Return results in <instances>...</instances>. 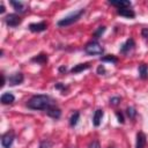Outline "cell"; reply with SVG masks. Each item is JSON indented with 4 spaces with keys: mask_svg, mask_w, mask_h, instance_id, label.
I'll list each match as a JSON object with an SVG mask.
<instances>
[{
    "mask_svg": "<svg viewBox=\"0 0 148 148\" xmlns=\"http://www.w3.org/2000/svg\"><path fill=\"white\" fill-rule=\"evenodd\" d=\"M53 103L52 98L49 95H44V94H38V95H34L31 96L28 101H27V108L30 110H46L51 104Z\"/></svg>",
    "mask_w": 148,
    "mask_h": 148,
    "instance_id": "6da1fadb",
    "label": "cell"
},
{
    "mask_svg": "<svg viewBox=\"0 0 148 148\" xmlns=\"http://www.w3.org/2000/svg\"><path fill=\"white\" fill-rule=\"evenodd\" d=\"M84 13H86V9H84V8H80V9H77V10H74V12L69 13L68 15H66L65 17L60 18V20L57 22V25H58L59 28L69 27V25L74 24L75 22H77V21L82 17V15H83Z\"/></svg>",
    "mask_w": 148,
    "mask_h": 148,
    "instance_id": "7a4b0ae2",
    "label": "cell"
},
{
    "mask_svg": "<svg viewBox=\"0 0 148 148\" xmlns=\"http://www.w3.org/2000/svg\"><path fill=\"white\" fill-rule=\"evenodd\" d=\"M84 52L89 56H102L104 53V47L101 45L98 40H90L84 45Z\"/></svg>",
    "mask_w": 148,
    "mask_h": 148,
    "instance_id": "3957f363",
    "label": "cell"
},
{
    "mask_svg": "<svg viewBox=\"0 0 148 148\" xmlns=\"http://www.w3.org/2000/svg\"><path fill=\"white\" fill-rule=\"evenodd\" d=\"M3 20H5L6 25L9 27V28H16V27H18V25L22 23V21H23V18H22V17L20 16V14H17V13L7 14Z\"/></svg>",
    "mask_w": 148,
    "mask_h": 148,
    "instance_id": "277c9868",
    "label": "cell"
},
{
    "mask_svg": "<svg viewBox=\"0 0 148 148\" xmlns=\"http://www.w3.org/2000/svg\"><path fill=\"white\" fill-rule=\"evenodd\" d=\"M15 140V133L13 130L7 131L6 133H3L1 135V146L2 148H12L13 143Z\"/></svg>",
    "mask_w": 148,
    "mask_h": 148,
    "instance_id": "5b68a950",
    "label": "cell"
},
{
    "mask_svg": "<svg viewBox=\"0 0 148 148\" xmlns=\"http://www.w3.org/2000/svg\"><path fill=\"white\" fill-rule=\"evenodd\" d=\"M135 49V40L133 38H128L126 39L119 47V53L120 54H124V56H127L130 54L133 50Z\"/></svg>",
    "mask_w": 148,
    "mask_h": 148,
    "instance_id": "8992f818",
    "label": "cell"
},
{
    "mask_svg": "<svg viewBox=\"0 0 148 148\" xmlns=\"http://www.w3.org/2000/svg\"><path fill=\"white\" fill-rule=\"evenodd\" d=\"M24 81V75L23 73L21 72H15L13 74H10L8 77H7V82L9 83V86L14 87V86H18L21 83H23Z\"/></svg>",
    "mask_w": 148,
    "mask_h": 148,
    "instance_id": "52a82bcc",
    "label": "cell"
},
{
    "mask_svg": "<svg viewBox=\"0 0 148 148\" xmlns=\"http://www.w3.org/2000/svg\"><path fill=\"white\" fill-rule=\"evenodd\" d=\"M45 112H46V114H47L50 118L56 119V120L61 117V109H60L57 104H54V103H52V104L45 110Z\"/></svg>",
    "mask_w": 148,
    "mask_h": 148,
    "instance_id": "ba28073f",
    "label": "cell"
},
{
    "mask_svg": "<svg viewBox=\"0 0 148 148\" xmlns=\"http://www.w3.org/2000/svg\"><path fill=\"white\" fill-rule=\"evenodd\" d=\"M28 29L31 32H43L47 29V23L45 21H40V22H37V23H30Z\"/></svg>",
    "mask_w": 148,
    "mask_h": 148,
    "instance_id": "9c48e42d",
    "label": "cell"
},
{
    "mask_svg": "<svg viewBox=\"0 0 148 148\" xmlns=\"http://www.w3.org/2000/svg\"><path fill=\"white\" fill-rule=\"evenodd\" d=\"M109 5L116 7L117 9H121V8H131L132 7V2L130 0H109L108 1Z\"/></svg>",
    "mask_w": 148,
    "mask_h": 148,
    "instance_id": "30bf717a",
    "label": "cell"
},
{
    "mask_svg": "<svg viewBox=\"0 0 148 148\" xmlns=\"http://www.w3.org/2000/svg\"><path fill=\"white\" fill-rule=\"evenodd\" d=\"M9 3L13 6V8L15 9V13H17V14H24V13L28 10L27 5H25L24 2H22V1L10 0V1H9Z\"/></svg>",
    "mask_w": 148,
    "mask_h": 148,
    "instance_id": "8fae6325",
    "label": "cell"
},
{
    "mask_svg": "<svg viewBox=\"0 0 148 148\" xmlns=\"http://www.w3.org/2000/svg\"><path fill=\"white\" fill-rule=\"evenodd\" d=\"M30 61H31V62H36V64H38V65H45V64H47V61H49V56H47L46 53H44V52H40V53L36 54L35 57H32V58L30 59Z\"/></svg>",
    "mask_w": 148,
    "mask_h": 148,
    "instance_id": "7c38bea8",
    "label": "cell"
},
{
    "mask_svg": "<svg viewBox=\"0 0 148 148\" xmlns=\"http://www.w3.org/2000/svg\"><path fill=\"white\" fill-rule=\"evenodd\" d=\"M147 143V136L143 132H138L136 133V139H135V148H145Z\"/></svg>",
    "mask_w": 148,
    "mask_h": 148,
    "instance_id": "4fadbf2b",
    "label": "cell"
},
{
    "mask_svg": "<svg viewBox=\"0 0 148 148\" xmlns=\"http://www.w3.org/2000/svg\"><path fill=\"white\" fill-rule=\"evenodd\" d=\"M104 117V111L103 109H97L95 112H94V116H92V125L95 127H98L101 124H102V119Z\"/></svg>",
    "mask_w": 148,
    "mask_h": 148,
    "instance_id": "5bb4252c",
    "label": "cell"
},
{
    "mask_svg": "<svg viewBox=\"0 0 148 148\" xmlns=\"http://www.w3.org/2000/svg\"><path fill=\"white\" fill-rule=\"evenodd\" d=\"M0 102H1L2 105H9V104H13V103L15 102V96H14L12 92H9V91L3 92V94L1 95V97H0Z\"/></svg>",
    "mask_w": 148,
    "mask_h": 148,
    "instance_id": "9a60e30c",
    "label": "cell"
},
{
    "mask_svg": "<svg viewBox=\"0 0 148 148\" xmlns=\"http://www.w3.org/2000/svg\"><path fill=\"white\" fill-rule=\"evenodd\" d=\"M117 14L126 17V18H134L135 17V12L132 8H121V9H117Z\"/></svg>",
    "mask_w": 148,
    "mask_h": 148,
    "instance_id": "2e32d148",
    "label": "cell"
},
{
    "mask_svg": "<svg viewBox=\"0 0 148 148\" xmlns=\"http://www.w3.org/2000/svg\"><path fill=\"white\" fill-rule=\"evenodd\" d=\"M88 68H90V62H83V64H77L74 67H72L69 72H71V74H77V73H81Z\"/></svg>",
    "mask_w": 148,
    "mask_h": 148,
    "instance_id": "e0dca14e",
    "label": "cell"
},
{
    "mask_svg": "<svg viewBox=\"0 0 148 148\" xmlns=\"http://www.w3.org/2000/svg\"><path fill=\"white\" fill-rule=\"evenodd\" d=\"M139 76L141 80H147L148 79V65L146 64H140L138 67Z\"/></svg>",
    "mask_w": 148,
    "mask_h": 148,
    "instance_id": "ac0fdd59",
    "label": "cell"
},
{
    "mask_svg": "<svg viewBox=\"0 0 148 148\" xmlns=\"http://www.w3.org/2000/svg\"><path fill=\"white\" fill-rule=\"evenodd\" d=\"M79 119H80V112L79 111H74L71 117H69V126L71 127H75L79 123Z\"/></svg>",
    "mask_w": 148,
    "mask_h": 148,
    "instance_id": "d6986e66",
    "label": "cell"
},
{
    "mask_svg": "<svg viewBox=\"0 0 148 148\" xmlns=\"http://www.w3.org/2000/svg\"><path fill=\"white\" fill-rule=\"evenodd\" d=\"M101 61L103 62H111V64H118L119 59L117 56H113V54H106L104 57H101Z\"/></svg>",
    "mask_w": 148,
    "mask_h": 148,
    "instance_id": "ffe728a7",
    "label": "cell"
},
{
    "mask_svg": "<svg viewBox=\"0 0 148 148\" xmlns=\"http://www.w3.org/2000/svg\"><path fill=\"white\" fill-rule=\"evenodd\" d=\"M105 30H106V28H105L104 25H99L98 28H96V29L94 30V32H92V37H94V39L97 40L98 38H101L102 35L105 32Z\"/></svg>",
    "mask_w": 148,
    "mask_h": 148,
    "instance_id": "44dd1931",
    "label": "cell"
},
{
    "mask_svg": "<svg viewBox=\"0 0 148 148\" xmlns=\"http://www.w3.org/2000/svg\"><path fill=\"white\" fill-rule=\"evenodd\" d=\"M125 113H126V116L130 118V119H135V117H136V114H138V112H136V109L134 108V106H127L126 108V111H125Z\"/></svg>",
    "mask_w": 148,
    "mask_h": 148,
    "instance_id": "7402d4cb",
    "label": "cell"
},
{
    "mask_svg": "<svg viewBox=\"0 0 148 148\" xmlns=\"http://www.w3.org/2000/svg\"><path fill=\"white\" fill-rule=\"evenodd\" d=\"M52 146H53V142L50 139H43L39 141L38 148H51Z\"/></svg>",
    "mask_w": 148,
    "mask_h": 148,
    "instance_id": "603a6c76",
    "label": "cell"
},
{
    "mask_svg": "<svg viewBox=\"0 0 148 148\" xmlns=\"http://www.w3.org/2000/svg\"><path fill=\"white\" fill-rule=\"evenodd\" d=\"M54 88H56L57 90H60L61 94H67V91H68V89H69L68 86H66L65 83H61V82L56 83V84H54Z\"/></svg>",
    "mask_w": 148,
    "mask_h": 148,
    "instance_id": "cb8c5ba5",
    "label": "cell"
},
{
    "mask_svg": "<svg viewBox=\"0 0 148 148\" xmlns=\"http://www.w3.org/2000/svg\"><path fill=\"white\" fill-rule=\"evenodd\" d=\"M120 102H121V97H120V96H113V97H111V98L109 99V103H110V105H112V106L119 105Z\"/></svg>",
    "mask_w": 148,
    "mask_h": 148,
    "instance_id": "d4e9b609",
    "label": "cell"
},
{
    "mask_svg": "<svg viewBox=\"0 0 148 148\" xmlns=\"http://www.w3.org/2000/svg\"><path fill=\"white\" fill-rule=\"evenodd\" d=\"M116 117L118 119V123L124 124L125 123V118H124V113L121 111H116Z\"/></svg>",
    "mask_w": 148,
    "mask_h": 148,
    "instance_id": "484cf974",
    "label": "cell"
},
{
    "mask_svg": "<svg viewBox=\"0 0 148 148\" xmlns=\"http://www.w3.org/2000/svg\"><path fill=\"white\" fill-rule=\"evenodd\" d=\"M96 72H97V74H99V75H104V74L106 73V69H105L104 65H98Z\"/></svg>",
    "mask_w": 148,
    "mask_h": 148,
    "instance_id": "4316f807",
    "label": "cell"
},
{
    "mask_svg": "<svg viewBox=\"0 0 148 148\" xmlns=\"http://www.w3.org/2000/svg\"><path fill=\"white\" fill-rule=\"evenodd\" d=\"M88 148H99V143H98V141H97V140H92V141H90L89 145H88Z\"/></svg>",
    "mask_w": 148,
    "mask_h": 148,
    "instance_id": "83f0119b",
    "label": "cell"
},
{
    "mask_svg": "<svg viewBox=\"0 0 148 148\" xmlns=\"http://www.w3.org/2000/svg\"><path fill=\"white\" fill-rule=\"evenodd\" d=\"M141 36L146 39H148V28H142L141 30Z\"/></svg>",
    "mask_w": 148,
    "mask_h": 148,
    "instance_id": "f1b7e54d",
    "label": "cell"
},
{
    "mask_svg": "<svg viewBox=\"0 0 148 148\" xmlns=\"http://www.w3.org/2000/svg\"><path fill=\"white\" fill-rule=\"evenodd\" d=\"M58 71H59V73H62V74H65V73L67 72V67H66V66H60V67L58 68Z\"/></svg>",
    "mask_w": 148,
    "mask_h": 148,
    "instance_id": "f546056e",
    "label": "cell"
},
{
    "mask_svg": "<svg viewBox=\"0 0 148 148\" xmlns=\"http://www.w3.org/2000/svg\"><path fill=\"white\" fill-rule=\"evenodd\" d=\"M1 79H2V81H1L0 88H3V87H5V84H6V76H5V74H1Z\"/></svg>",
    "mask_w": 148,
    "mask_h": 148,
    "instance_id": "4dcf8cb0",
    "label": "cell"
},
{
    "mask_svg": "<svg viewBox=\"0 0 148 148\" xmlns=\"http://www.w3.org/2000/svg\"><path fill=\"white\" fill-rule=\"evenodd\" d=\"M5 5H3V2H1V5H0V14H3L5 13Z\"/></svg>",
    "mask_w": 148,
    "mask_h": 148,
    "instance_id": "1f68e13d",
    "label": "cell"
},
{
    "mask_svg": "<svg viewBox=\"0 0 148 148\" xmlns=\"http://www.w3.org/2000/svg\"><path fill=\"white\" fill-rule=\"evenodd\" d=\"M2 56H3V50L0 51V57H2Z\"/></svg>",
    "mask_w": 148,
    "mask_h": 148,
    "instance_id": "d6a6232c",
    "label": "cell"
},
{
    "mask_svg": "<svg viewBox=\"0 0 148 148\" xmlns=\"http://www.w3.org/2000/svg\"><path fill=\"white\" fill-rule=\"evenodd\" d=\"M108 148H116L114 146H110V147H108Z\"/></svg>",
    "mask_w": 148,
    "mask_h": 148,
    "instance_id": "836d02e7",
    "label": "cell"
},
{
    "mask_svg": "<svg viewBox=\"0 0 148 148\" xmlns=\"http://www.w3.org/2000/svg\"><path fill=\"white\" fill-rule=\"evenodd\" d=\"M71 148H75V147H71Z\"/></svg>",
    "mask_w": 148,
    "mask_h": 148,
    "instance_id": "e575fe53",
    "label": "cell"
}]
</instances>
